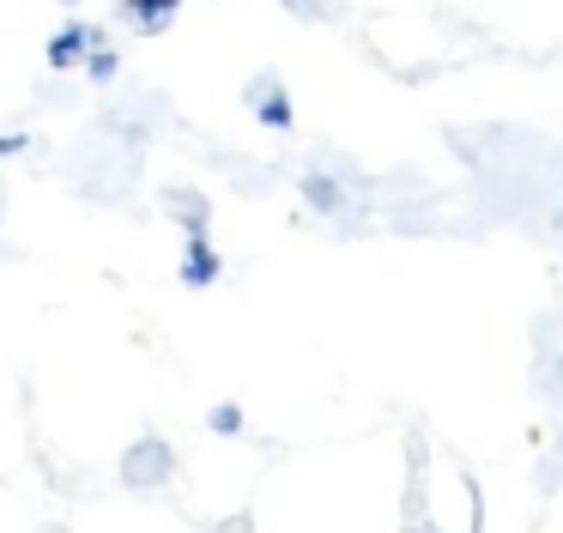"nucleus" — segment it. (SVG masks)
Here are the masks:
<instances>
[{
    "mask_svg": "<svg viewBox=\"0 0 563 533\" xmlns=\"http://www.w3.org/2000/svg\"><path fill=\"white\" fill-rule=\"evenodd\" d=\"M170 472H176V448L164 443V436H140V443L122 455V479L134 485V491H152V485H170Z\"/></svg>",
    "mask_w": 563,
    "mask_h": 533,
    "instance_id": "obj_1",
    "label": "nucleus"
},
{
    "mask_svg": "<svg viewBox=\"0 0 563 533\" xmlns=\"http://www.w3.org/2000/svg\"><path fill=\"white\" fill-rule=\"evenodd\" d=\"M219 279H224V261H219V249H212V237H207V230H188V254H183V285L207 291V285H219Z\"/></svg>",
    "mask_w": 563,
    "mask_h": 533,
    "instance_id": "obj_2",
    "label": "nucleus"
},
{
    "mask_svg": "<svg viewBox=\"0 0 563 533\" xmlns=\"http://www.w3.org/2000/svg\"><path fill=\"white\" fill-rule=\"evenodd\" d=\"M98 43H103L98 24H62V31L49 36V67H79Z\"/></svg>",
    "mask_w": 563,
    "mask_h": 533,
    "instance_id": "obj_3",
    "label": "nucleus"
},
{
    "mask_svg": "<svg viewBox=\"0 0 563 533\" xmlns=\"http://www.w3.org/2000/svg\"><path fill=\"white\" fill-rule=\"evenodd\" d=\"M249 109H255V116L267 121V128H279V133L291 128V97H285L279 73H273V79H267V73H261V79L249 85Z\"/></svg>",
    "mask_w": 563,
    "mask_h": 533,
    "instance_id": "obj_4",
    "label": "nucleus"
},
{
    "mask_svg": "<svg viewBox=\"0 0 563 533\" xmlns=\"http://www.w3.org/2000/svg\"><path fill=\"white\" fill-rule=\"evenodd\" d=\"M303 206L309 213H328V218H340L345 213V182L340 176H328V170H303Z\"/></svg>",
    "mask_w": 563,
    "mask_h": 533,
    "instance_id": "obj_5",
    "label": "nucleus"
},
{
    "mask_svg": "<svg viewBox=\"0 0 563 533\" xmlns=\"http://www.w3.org/2000/svg\"><path fill=\"white\" fill-rule=\"evenodd\" d=\"M176 12H183V0H122V19H134V31L146 36H158Z\"/></svg>",
    "mask_w": 563,
    "mask_h": 533,
    "instance_id": "obj_6",
    "label": "nucleus"
},
{
    "mask_svg": "<svg viewBox=\"0 0 563 533\" xmlns=\"http://www.w3.org/2000/svg\"><path fill=\"white\" fill-rule=\"evenodd\" d=\"M170 218H183L188 230H207V200H200V194H170Z\"/></svg>",
    "mask_w": 563,
    "mask_h": 533,
    "instance_id": "obj_7",
    "label": "nucleus"
},
{
    "mask_svg": "<svg viewBox=\"0 0 563 533\" xmlns=\"http://www.w3.org/2000/svg\"><path fill=\"white\" fill-rule=\"evenodd\" d=\"M86 73H91V79H115V73H122V55H115V48L110 43H98V48H91V55H86Z\"/></svg>",
    "mask_w": 563,
    "mask_h": 533,
    "instance_id": "obj_8",
    "label": "nucleus"
},
{
    "mask_svg": "<svg viewBox=\"0 0 563 533\" xmlns=\"http://www.w3.org/2000/svg\"><path fill=\"white\" fill-rule=\"evenodd\" d=\"M207 431H219V436H236V431H243V406H231V400H219V406L207 412Z\"/></svg>",
    "mask_w": 563,
    "mask_h": 533,
    "instance_id": "obj_9",
    "label": "nucleus"
},
{
    "mask_svg": "<svg viewBox=\"0 0 563 533\" xmlns=\"http://www.w3.org/2000/svg\"><path fill=\"white\" fill-rule=\"evenodd\" d=\"M285 12H297V19H328L333 0H285Z\"/></svg>",
    "mask_w": 563,
    "mask_h": 533,
    "instance_id": "obj_10",
    "label": "nucleus"
},
{
    "mask_svg": "<svg viewBox=\"0 0 563 533\" xmlns=\"http://www.w3.org/2000/svg\"><path fill=\"white\" fill-rule=\"evenodd\" d=\"M31 145V133H0V157H13V152H25Z\"/></svg>",
    "mask_w": 563,
    "mask_h": 533,
    "instance_id": "obj_11",
    "label": "nucleus"
},
{
    "mask_svg": "<svg viewBox=\"0 0 563 533\" xmlns=\"http://www.w3.org/2000/svg\"><path fill=\"white\" fill-rule=\"evenodd\" d=\"M558 388H563V363H558Z\"/></svg>",
    "mask_w": 563,
    "mask_h": 533,
    "instance_id": "obj_12",
    "label": "nucleus"
},
{
    "mask_svg": "<svg viewBox=\"0 0 563 533\" xmlns=\"http://www.w3.org/2000/svg\"><path fill=\"white\" fill-rule=\"evenodd\" d=\"M418 533H437V527H418Z\"/></svg>",
    "mask_w": 563,
    "mask_h": 533,
    "instance_id": "obj_13",
    "label": "nucleus"
},
{
    "mask_svg": "<svg viewBox=\"0 0 563 533\" xmlns=\"http://www.w3.org/2000/svg\"><path fill=\"white\" fill-rule=\"evenodd\" d=\"M62 7H74V0H62Z\"/></svg>",
    "mask_w": 563,
    "mask_h": 533,
    "instance_id": "obj_14",
    "label": "nucleus"
}]
</instances>
